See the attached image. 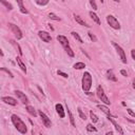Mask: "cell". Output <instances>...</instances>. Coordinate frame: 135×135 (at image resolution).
<instances>
[{"label":"cell","instance_id":"cell-1","mask_svg":"<svg viewBox=\"0 0 135 135\" xmlns=\"http://www.w3.org/2000/svg\"><path fill=\"white\" fill-rule=\"evenodd\" d=\"M11 120H12V122H13L14 127L17 129V131H18L19 133H21V134H26V132H28V128H26L25 124L22 121V119L20 118V117H19L18 115L13 114V115L11 116Z\"/></svg>","mask_w":135,"mask_h":135},{"label":"cell","instance_id":"cell-2","mask_svg":"<svg viewBox=\"0 0 135 135\" xmlns=\"http://www.w3.org/2000/svg\"><path fill=\"white\" fill-rule=\"evenodd\" d=\"M81 85H83V90L85 92L90 91V89L92 88V76H91L90 72H85L84 73Z\"/></svg>","mask_w":135,"mask_h":135},{"label":"cell","instance_id":"cell-3","mask_svg":"<svg viewBox=\"0 0 135 135\" xmlns=\"http://www.w3.org/2000/svg\"><path fill=\"white\" fill-rule=\"evenodd\" d=\"M96 94H97V97L100 99V100H101L104 104H107V105H110V104H111V101L109 100L108 96L104 94V91H103V89L101 88V86H98V87H97Z\"/></svg>","mask_w":135,"mask_h":135},{"label":"cell","instance_id":"cell-4","mask_svg":"<svg viewBox=\"0 0 135 135\" xmlns=\"http://www.w3.org/2000/svg\"><path fill=\"white\" fill-rule=\"evenodd\" d=\"M107 22H108V24H109L111 28L114 29V30H119V29H120V23H119V21L117 20L113 15H108V16H107Z\"/></svg>","mask_w":135,"mask_h":135},{"label":"cell","instance_id":"cell-5","mask_svg":"<svg viewBox=\"0 0 135 135\" xmlns=\"http://www.w3.org/2000/svg\"><path fill=\"white\" fill-rule=\"evenodd\" d=\"M112 45L115 48V50H116V52H117V54H118L119 57H120L121 61L124 62V63H127V57H126V53H125L124 49H122L120 45L117 44L116 42H112Z\"/></svg>","mask_w":135,"mask_h":135},{"label":"cell","instance_id":"cell-6","mask_svg":"<svg viewBox=\"0 0 135 135\" xmlns=\"http://www.w3.org/2000/svg\"><path fill=\"white\" fill-rule=\"evenodd\" d=\"M9 26H10V29L12 30V32L14 33V35H15V37L17 38V40H20L22 37H23V34H22V32H21V30L17 26L16 24H14V23H9Z\"/></svg>","mask_w":135,"mask_h":135},{"label":"cell","instance_id":"cell-7","mask_svg":"<svg viewBox=\"0 0 135 135\" xmlns=\"http://www.w3.org/2000/svg\"><path fill=\"white\" fill-rule=\"evenodd\" d=\"M38 115L41 117V119H42V122H43V125L46 127V128H51L52 126V122H51V119L49 118L48 116H46L41 110H38Z\"/></svg>","mask_w":135,"mask_h":135},{"label":"cell","instance_id":"cell-8","mask_svg":"<svg viewBox=\"0 0 135 135\" xmlns=\"http://www.w3.org/2000/svg\"><path fill=\"white\" fill-rule=\"evenodd\" d=\"M38 36L40 37V39L42 40V41L49 43L52 41V37H51V34H49L48 32L45 31H39L38 32Z\"/></svg>","mask_w":135,"mask_h":135},{"label":"cell","instance_id":"cell-9","mask_svg":"<svg viewBox=\"0 0 135 135\" xmlns=\"http://www.w3.org/2000/svg\"><path fill=\"white\" fill-rule=\"evenodd\" d=\"M15 94H16V96L22 101L23 104H28V103H29V98L26 97V95H25L24 93H22V92L19 91V90H16V91H15Z\"/></svg>","mask_w":135,"mask_h":135},{"label":"cell","instance_id":"cell-10","mask_svg":"<svg viewBox=\"0 0 135 135\" xmlns=\"http://www.w3.org/2000/svg\"><path fill=\"white\" fill-rule=\"evenodd\" d=\"M108 119L110 120V122L112 124L113 126H114V128H115V130L118 132L119 134H124V131H122V129H121V127L117 124L116 122V120L114 119V117H112V116H108Z\"/></svg>","mask_w":135,"mask_h":135},{"label":"cell","instance_id":"cell-11","mask_svg":"<svg viewBox=\"0 0 135 135\" xmlns=\"http://www.w3.org/2000/svg\"><path fill=\"white\" fill-rule=\"evenodd\" d=\"M1 100H2L4 103L10 104V105H16V104H17V100H16L15 98L11 97V96H3V97L1 98Z\"/></svg>","mask_w":135,"mask_h":135},{"label":"cell","instance_id":"cell-12","mask_svg":"<svg viewBox=\"0 0 135 135\" xmlns=\"http://www.w3.org/2000/svg\"><path fill=\"white\" fill-rule=\"evenodd\" d=\"M55 109H56V112H57L58 115H59L60 118H64V116H66V112H64L63 105L61 103H56Z\"/></svg>","mask_w":135,"mask_h":135},{"label":"cell","instance_id":"cell-13","mask_svg":"<svg viewBox=\"0 0 135 135\" xmlns=\"http://www.w3.org/2000/svg\"><path fill=\"white\" fill-rule=\"evenodd\" d=\"M57 40L60 42V44L63 46V48H64V46H68V45H70L68 38H67L66 36H63V35H58V36H57Z\"/></svg>","mask_w":135,"mask_h":135},{"label":"cell","instance_id":"cell-14","mask_svg":"<svg viewBox=\"0 0 135 135\" xmlns=\"http://www.w3.org/2000/svg\"><path fill=\"white\" fill-rule=\"evenodd\" d=\"M97 108L99 109V110H101L102 111V112L104 113V114H107V116H112V117H114V118H115V115H113L112 113H111V111L107 108V107H105V105H102V104H98L97 105Z\"/></svg>","mask_w":135,"mask_h":135},{"label":"cell","instance_id":"cell-15","mask_svg":"<svg viewBox=\"0 0 135 135\" xmlns=\"http://www.w3.org/2000/svg\"><path fill=\"white\" fill-rule=\"evenodd\" d=\"M17 1V4H18V7H19V10L22 14H29V11L25 9V7L23 5V0H16Z\"/></svg>","mask_w":135,"mask_h":135},{"label":"cell","instance_id":"cell-16","mask_svg":"<svg viewBox=\"0 0 135 135\" xmlns=\"http://www.w3.org/2000/svg\"><path fill=\"white\" fill-rule=\"evenodd\" d=\"M74 19H75V21L77 22V23H79L80 25H84V26H87V28H90V26H91V25L88 24V23H87L85 20L81 19V17H79L78 15H74Z\"/></svg>","mask_w":135,"mask_h":135},{"label":"cell","instance_id":"cell-17","mask_svg":"<svg viewBox=\"0 0 135 135\" xmlns=\"http://www.w3.org/2000/svg\"><path fill=\"white\" fill-rule=\"evenodd\" d=\"M107 77H108V79L111 80V81H114V83H116V81H117L116 76H115L114 73H113V70H108V71H107Z\"/></svg>","mask_w":135,"mask_h":135},{"label":"cell","instance_id":"cell-18","mask_svg":"<svg viewBox=\"0 0 135 135\" xmlns=\"http://www.w3.org/2000/svg\"><path fill=\"white\" fill-rule=\"evenodd\" d=\"M25 110L28 111V113L30 114V115H32V116H34V117H36L37 116V112H36V110L34 109V107H32V105H26L25 107Z\"/></svg>","mask_w":135,"mask_h":135},{"label":"cell","instance_id":"cell-19","mask_svg":"<svg viewBox=\"0 0 135 135\" xmlns=\"http://www.w3.org/2000/svg\"><path fill=\"white\" fill-rule=\"evenodd\" d=\"M16 61H17V63H18V66H19V68L22 70V72H24V73H26V68H25V64L22 62V60L20 59V57H16Z\"/></svg>","mask_w":135,"mask_h":135},{"label":"cell","instance_id":"cell-20","mask_svg":"<svg viewBox=\"0 0 135 135\" xmlns=\"http://www.w3.org/2000/svg\"><path fill=\"white\" fill-rule=\"evenodd\" d=\"M89 15H90V17H91V18L93 19V21L94 22H95V23H97V24H100V19H99V17L95 14V13H94V12H90V13H89Z\"/></svg>","mask_w":135,"mask_h":135},{"label":"cell","instance_id":"cell-21","mask_svg":"<svg viewBox=\"0 0 135 135\" xmlns=\"http://www.w3.org/2000/svg\"><path fill=\"white\" fill-rule=\"evenodd\" d=\"M67 110H68V115H69V118H70V122H71V125L73 127H76V124H75V119H74V116L72 114V112L70 111V109L68 108V105H67Z\"/></svg>","mask_w":135,"mask_h":135},{"label":"cell","instance_id":"cell-22","mask_svg":"<svg viewBox=\"0 0 135 135\" xmlns=\"http://www.w3.org/2000/svg\"><path fill=\"white\" fill-rule=\"evenodd\" d=\"M73 68H74L75 70H83V69L86 68V64H85L84 62H76V63H74Z\"/></svg>","mask_w":135,"mask_h":135},{"label":"cell","instance_id":"cell-23","mask_svg":"<svg viewBox=\"0 0 135 135\" xmlns=\"http://www.w3.org/2000/svg\"><path fill=\"white\" fill-rule=\"evenodd\" d=\"M11 43L13 44V45L15 46V48L17 49V51H18V53H19V55L22 56L23 53H22V50H21V48H20V45H19L18 43H17V42H15V40H11Z\"/></svg>","mask_w":135,"mask_h":135},{"label":"cell","instance_id":"cell-24","mask_svg":"<svg viewBox=\"0 0 135 135\" xmlns=\"http://www.w3.org/2000/svg\"><path fill=\"white\" fill-rule=\"evenodd\" d=\"M64 50H66L67 54H68L70 57H74V56H75L74 52H73V50L71 49V46H70V45H68V46H64Z\"/></svg>","mask_w":135,"mask_h":135},{"label":"cell","instance_id":"cell-25","mask_svg":"<svg viewBox=\"0 0 135 135\" xmlns=\"http://www.w3.org/2000/svg\"><path fill=\"white\" fill-rule=\"evenodd\" d=\"M90 118H91L93 124H95V122L98 121V117H97V115L95 113H93V111H90Z\"/></svg>","mask_w":135,"mask_h":135},{"label":"cell","instance_id":"cell-26","mask_svg":"<svg viewBox=\"0 0 135 135\" xmlns=\"http://www.w3.org/2000/svg\"><path fill=\"white\" fill-rule=\"evenodd\" d=\"M71 34H72V36L74 37V39H76L78 42H80V43H83V42H84V40L81 39V37L79 36V34H78V33H76V32H72Z\"/></svg>","mask_w":135,"mask_h":135},{"label":"cell","instance_id":"cell-27","mask_svg":"<svg viewBox=\"0 0 135 135\" xmlns=\"http://www.w3.org/2000/svg\"><path fill=\"white\" fill-rule=\"evenodd\" d=\"M35 2H36V4L40 5V7H44V5H46L50 2V0H35Z\"/></svg>","mask_w":135,"mask_h":135},{"label":"cell","instance_id":"cell-28","mask_svg":"<svg viewBox=\"0 0 135 135\" xmlns=\"http://www.w3.org/2000/svg\"><path fill=\"white\" fill-rule=\"evenodd\" d=\"M87 131L88 132H97V129L94 127L92 124H88L87 125Z\"/></svg>","mask_w":135,"mask_h":135},{"label":"cell","instance_id":"cell-29","mask_svg":"<svg viewBox=\"0 0 135 135\" xmlns=\"http://www.w3.org/2000/svg\"><path fill=\"white\" fill-rule=\"evenodd\" d=\"M0 1H1V3H2V4L4 5V7L9 10V11H12V10H13V5H12L11 3L7 2V1H5V0H0Z\"/></svg>","mask_w":135,"mask_h":135},{"label":"cell","instance_id":"cell-30","mask_svg":"<svg viewBox=\"0 0 135 135\" xmlns=\"http://www.w3.org/2000/svg\"><path fill=\"white\" fill-rule=\"evenodd\" d=\"M77 110H78V114H79V116H80V118L83 119V120H86V119H87V116H86V114L83 112L81 108H78Z\"/></svg>","mask_w":135,"mask_h":135},{"label":"cell","instance_id":"cell-31","mask_svg":"<svg viewBox=\"0 0 135 135\" xmlns=\"http://www.w3.org/2000/svg\"><path fill=\"white\" fill-rule=\"evenodd\" d=\"M1 71H2V72H5V73H7V74L10 76L11 78H14V75H13V73H12V72L10 71V70H8L7 68H4V67H3V68H1Z\"/></svg>","mask_w":135,"mask_h":135},{"label":"cell","instance_id":"cell-32","mask_svg":"<svg viewBox=\"0 0 135 135\" xmlns=\"http://www.w3.org/2000/svg\"><path fill=\"white\" fill-rule=\"evenodd\" d=\"M49 18H51V19H53V20H56V21H60V20H61L59 17L56 16L54 13H50V14H49Z\"/></svg>","mask_w":135,"mask_h":135},{"label":"cell","instance_id":"cell-33","mask_svg":"<svg viewBox=\"0 0 135 135\" xmlns=\"http://www.w3.org/2000/svg\"><path fill=\"white\" fill-rule=\"evenodd\" d=\"M88 36L90 37V39L92 40L93 42H96L97 41V37L95 36V35H94L93 33H91V32H88Z\"/></svg>","mask_w":135,"mask_h":135},{"label":"cell","instance_id":"cell-34","mask_svg":"<svg viewBox=\"0 0 135 135\" xmlns=\"http://www.w3.org/2000/svg\"><path fill=\"white\" fill-rule=\"evenodd\" d=\"M90 4H91V7L93 9V11H96L97 10V4L95 2V0H90Z\"/></svg>","mask_w":135,"mask_h":135},{"label":"cell","instance_id":"cell-35","mask_svg":"<svg viewBox=\"0 0 135 135\" xmlns=\"http://www.w3.org/2000/svg\"><path fill=\"white\" fill-rule=\"evenodd\" d=\"M57 74L59 75V76H62L63 78H68V77H69V75H68L67 73H64V72L60 71V70H58V71H57Z\"/></svg>","mask_w":135,"mask_h":135},{"label":"cell","instance_id":"cell-36","mask_svg":"<svg viewBox=\"0 0 135 135\" xmlns=\"http://www.w3.org/2000/svg\"><path fill=\"white\" fill-rule=\"evenodd\" d=\"M127 112H128L129 114H130L132 117H134V118H135V112H134V111H133L132 109H128V110H127Z\"/></svg>","mask_w":135,"mask_h":135},{"label":"cell","instance_id":"cell-37","mask_svg":"<svg viewBox=\"0 0 135 135\" xmlns=\"http://www.w3.org/2000/svg\"><path fill=\"white\" fill-rule=\"evenodd\" d=\"M120 74L122 76H125V77H127V76H128V73H127L126 70H120Z\"/></svg>","mask_w":135,"mask_h":135},{"label":"cell","instance_id":"cell-38","mask_svg":"<svg viewBox=\"0 0 135 135\" xmlns=\"http://www.w3.org/2000/svg\"><path fill=\"white\" fill-rule=\"evenodd\" d=\"M131 56H132V58L135 60V49H133V50H131Z\"/></svg>","mask_w":135,"mask_h":135},{"label":"cell","instance_id":"cell-39","mask_svg":"<svg viewBox=\"0 0 135 135\" xmlns=\"http://www.w3.org/2000/svg\"><path fill=\"white\" fill-rule=\"evenodd\" d=\"M132 87H133V89L135 90V78H134L133 81H132Z\"/></svg>","mask_w":135,"mask_h":135},{"label":"cell","instance_id":"cell-40","mask_svg":"<svg viewBox=\"0 0 135 135\" xmlns=\"http://www.w3.org/2000/svg\"><path fill=\"white\" fill-rule=\"evenodd\" d=\"M0 55L3 56V52H2V50H0Z\"/></svg>","mask_w":135,"mask_h":135},{"label":"cell","instance_id":"cell-41","mask_svg":"<svg viewBox=\"0 0 135 135\" xmlns=\"http://www.w3.org/2000/svg\"><path fill=\"white\" fill-rule=\"evenodd\" d=\"M111 134H113V132H107V135H111Z\"/></svg>","mask_w":135,"mask_h":135},{"label":"cell","instance_id":"cell-42","mask_svg":"<svg viewBox=\"0 0 135 135\" xmlns=\"http://www.w3.org/2000/svg\"><path fill=\"white\" fill-rule=\"evenodd\" d=\"M113 1H115V2H119V0H113Z\"/></svg>","mask_w":135,"mask_h":135},{"label":"cell","instance_id":"cell-43","mask_svg":"<svg viewBox=\"0 0 135 135\" xmlns=\"http://www.w3.org/2000/svg\"><path fill=\"white\" fill-rule=\"evenodd\" d=\"M62 1H63V0H62Z\"/></svg>","mask_w":135,"mask_h":135}]
</instances>
